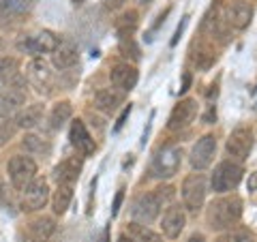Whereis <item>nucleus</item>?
Segmentation results:
<instances>
[{"instance_id":"cd10ccee","label":"nucleus","mask_w":257,"mask_h":242,"mask_svg":"<svg viewBox=\"0 0 257 242\" xmlns=\"http://www.w3.org/2000/svg\"><path fill=\"white\" fill-rule=\"evenodd\" d=\"M216 242H255V233L248 227H242V225H234V227L225 231Z\"/></svg>"},{"instance_id":"20e7f679","label":"nucleus","mask_w":257,"mask_h":242,"mask_svg":"<svg viewBox=\"0 0 257 242\" xmlns=\"http://www.w3.org/2000/svg\"><path fill=\"white\" fill-rule=\"evenodd\" d=\"M242 176H244L242 163H236V161H231V159L221 161V163L214 167L212 176H210L212 191L219 193V195L231 193L240 182H242Z\"/></svg>"},{"instance_id":"72a5a7b5","label":"nucleus","mask_w":257,"mask_h":242,"mask_svg":"<svg viewBox=\"0 0 257 242\" xmlns=\"http://www.w3.org/2000/svg\"><path fill=\"white\" fill-rule=\"evenodd\" d=\"M128 114H131V105H128V107H124V111H122V114H120V118H118V123H116V131H120V129H122L124 127V123H126V118H128Z\"/></svg>"},{"instance_id":"9b49d317","label":"nucleus","mask_w":257,"mask_h":242,"mask_svg":"<svg viewBox=\"0 0 257 242\" xmlns=\"http://www.w3.org/2000/svg\"><path fill=\"white\" fill-rule=\"evenodd\" d=\"M187 227V212L178 204H170V208H165L163 219H161V231L165 238L176 240Z\"/></svg>"},{"instance_id":"2f4dec72","label":"nucleus","mask_w":257,"mask_h":242,"mask_svg":"<svg viewBox=\"0 0 257 242\" xmlns=\"http://www.w3.org/2000/svg\"><path fill=\"white\" fill-rule=\"evenodd\" d=\"M13 131H15V129L9 123H0V146H3V144L13 135Z\"/></svg>"},{"instance_id":"7c9ffc66","label":"nucleus","mask_w":257,"mask_h":242,"mask_svg":"<svg viewBox=\"0 0 257 242\" xmlns=\"http://www.w3.org/2000/svg\"><path fill=\"white\" fill-rule=\"evenodd\" d=\"M15 69H18V60L9 58V56H0V73H9Z\"/></svg>"},{"instance_id":"412c9836","label":"nucleus","mask_w":257,"mask_h":242,"mask_svg":"<svg viewBox=\"0 0 257 242\" xmlns=\"http://www.w3.org/2000/svg\"><path fill=\"white\" fill-rule=\"evenodd\" d=\"M56 231V221L52 216H39L28 225V238L35 242H47Z\"/></svg>"},{"instance_id":"423d86ee","label":"nucleus","mask_w":257,"mask_h":242,"mask_svg":"<svg viewBox=\"0 0 257 242\" xmlns=\"http://www.w3.org/2000/svg\"><path fill=\"white\" fill-rule=\"evenodd\" d=\"M253 144H255V133L251 127H236L234 131L229 133L227 137V144H225V150H227V155L231 157V161H236V163H242V161L248 159L253 150Z\"/></svg>"},{"instance_id":"6ab92c4d","label":"nucleus","mask_w":257,"mask_h":242,"mask_svg":"<svg viewBox=\"0 0 257 242\" xmlns=\"http://www.w3.org/2000/svg\"><path fill=\"white\" fill-rule=\"evenodd\" d=\"M122 99H124V94L118 92L116 88H101L94 94V107L103 111V114H114L118 105L122 103Z\"/></svg>"},{"instance_id":"c03bdc74","label":"nucleus","mask_w":257,"mask_h":242,"mask_svg":"<svg viewBox=\"0 0 257 242\" xmlns=\"http://www.w3.org/2000/svg\"><path fill=\"white\" fill-rule=\"evenodd\" d=\"M28 242H35V240H30V238H28Z\"/></svg>"},{"instance_id":"f8f14e48","label":"nucleus","mask_w":257,"mask_h":242,"mask_svg":"<svg viewBox=\"0 0 257 242\" xmlns=\"http://www.w3.org/2000/svg\"><path fill=\"white\" fill-rule=\"evenodd\" d=\"M197 116V101L195 99H182L174 105L170 120H167V129L170 131H182L187 129Z\"/></svg>"},{"instance_id":"ddd939ff","label":"nucleus","mask_w":257,"mask_h":242,"mask_svg":"<svg viewBox=\"0 0 257 242\" xmlns=\"http://www.w3.org/2000/svg\"><path fill=\"white\" fill-rule=\"evenodd\" d=\"M223 20H225V24H227L229 28L244 30L248 24H251V20H253V7H251V3H246V0H234V3H229L227 9H225Z\"/></svg>"},{"instance_id":"f704fd0d","label":"nucleus","mask_w":257,"mask_h":242,"mask_svg":"<svg viewBox=\"0 0 257 242\" xmlns=\"http://www.w3.org/2000/svg\"><path fill=\"white\" fill-rule=\"evenodd\" d=\"M122 197H124V191H122V189H120V191L116 193L114 206H111V214H118V210H120V204H122Z\"/></svg>"},{"instance_id":"2eb2a0df","label":"nucleus","mask_w":257,"mask_h":242,"mask_svg":"<svg viewBox=\"0 0 257 242\" xmlns=\"http://www.w3.org/2000/svg\"><path fill=\"white\" fill-rule=\"evenodd\" d=\"M69 140H71V146H73L82 157H92L94 155L96 144L92 140V135L88 133V129H86V125L82 123V120H73V123H71Z\"/></svg>"},{"instance_id":"79ce46f5","label":"nucleus","mask_w":257,"mask_h":242,"mask_svg":"<svg viewBox=\"0 0 257 242\" xmlns=\"http://www.w3.org/2000/svg\"><path fill=\"white\" fill-rule=\"evenodd\" d=\"M71 3H73L75 7H79V5H84V3H86V0H71Z\"/></svg>"},{"instance_id":"bb28decb","label":"nucleus","mask_w":257,"mask_h":242,"mask_svg":"<svg viewBox=\"0 0 257 242\" xmlns=\"http://www.w3.org/2000/svg\"><path fill=\"white\" fill-rule=\"evenodd\" d=\"M71 116H73V105H71L69 101H58L52 107V114H50L52 129H60L67 120H71Z\"/></svg>"},{"instance_id":"1a4fd4ad","label":"nucleus","mask_w":257,"mask_h":242,"mask_svg":"<svg viewBox=\"0 0 257 242\" xmlns=\"http://www.w3.org/2000/svg\"><path fill=\"white\" fill-rule=\"evenodd\" d=\"M50 201V184L43 178H35L22 195V210L24 212H37L45 208V204Z\"/></svg>"},{"instance_id":"a211bd4d","label":"nucleus","mask_w":257,"mask_h":242,"mask_svg":"<svg viewBox=\"0 0 257 242\" xmlns=\"http://www.w3.org/2000/svg\"><path fill=\"white\" fill-rule=\"evenodd\" d=\"M77 58H79V52H77V47L75 43H71V41H60V45L56 47V52L52 54V62H54V67L56 69H71V67H75L77 64Z\"/></svg>"},{"instance_id":"473e14b6","label":"nucleus","mask_w":257,"mask_h":242,"mask_svg":"<svg viewBox=\"0 0 257 242\" xmlns=\"http://www.w3.org/2000/svg\"><path fill=\"white\" fill-rule=\"evenodd\" d=\"M103 3H105L107 11H118V9H122V5L126 3V0H103Z\"/></svg>"},{"instance_id":"393cba45","label":"nucleus","mask_w":257,"mask_h":242,"mask_svg":"<svg viewBox=\"0 0 257 242\" xmlns=\"http://www.w3.org/2000/svg\"><path fill=\"white\" fill-rule=\"evenodd\" d=\"M73 201V187L69 184H58V189L54 191V197H52V208L56 214H64L67 208L71 206Z\"/></svg>"},{"instance_id":"a19ab883","label":"nucleus","mask_w":257,"mask_h":242,"mask_svg":"<svg viewBox=\"0 0 257 242\" xmlns=\"http://www.w3.org/2000/svg\"><path fill=\"white\" fill-rule=\"evenodd\" d=\"M116 242H133V240H131V238H128V236H126V233H122V236H120V238H118Z\"/></svg>"},{"instance_id":"aec40b11","label":"nucleus","mask_w":257,"mask_h":242,"mask_svg":"<svg viewBox=\"0 0 257 242\" xmlns=\"http://www.w3.org/2000/svg\"><path fill=\"white\" fill-rule=\"evenodd\" d=\"M191 62L195 64V69L208 71V69H210L212 64L216 62V52H214V47L208 43V41H202V43L193 45V50H191Z\"/></svg>"},{"instance_id":"ea45409f","label":"nucleus","mask_w":257,"mask_h":242,"mask_svg":"<svg viewBox=\"0 0 257 242\" xmlns=\"http://www.w3.org/2000/svg\"><path fill=\"white\" fill-rule=\"evenodd\" d=\"M187 242H206V238H204V233H193Z\"/></svg>"},{"instance_id":"a878e982","label":"nucleus","mask_w":257,"mask_h":242,"mask_svg":"<svg viewBox=\"0 0 257 242\" xmlns=\"http://www.w3.org/2000/svg\"><path fill=\"white\" fill-rule=\"evenodd\" d=\"M128 238H131L133 242H163V238L159 236V233H155L150 227H146V225H142L138 221L128 223Z\"/></svg>"},{"instance_id":"4c0bfd02","label":"nucleus","mask_w":257,"mask_h":242,"mask_svg":"<svg viewBox=\"0 0 257 242\" xmlns=\"http://www.w3.org/2000/svg\"><path fill=\"white\" fill-rule=\"evenodd\" d=\"M9 114H11V107L7 105L3 99H0V118H9Z\"/></svg>"},{"instance_id":"58836bf2","label":"nucleus","mask_w":257,"mask_h":242,"mask_svg":"<svg viewBox=\"0 0 257 242\" xmlns=\"http://www.w3.org/2000/svg\"><path fill=\"white\" fill-rule=\"evenodd\" d=\"M189 86H191V75H189V73H184V82H182L180 92H187V90H189Z\"/></svg>"},{"instance_id":"f03ea898","label":"nucleus","mask_w":257,"mask_h":242,"mask_svg":"<svg viewBox=\"0 0 257 242\" xmlns=\"http://www.w3.org/2000/svg\"><path fill=\"white\" fill-rule=\"evenodd\" d=\"M176 195V189L170 184H161V187L152 189L133 204V219L140 223H152L161 214L163 206L172 204V199Z\"/></svg>"},{"instance_id":"c9c22d12","label":"nucleus","mask_w":257,"mask_h":242,"mask_svg":"<svg viewBox=\"0 0 257 242\" xmlns=\"http://www.w3.org/2000/svg\"><path fill=\"white\" fill-rule=\"evenodd\" d=\"M246 189L248 191H257V169L248 174V180H246Z\"/></svg>"},{"instance_id":"e433bc0d","label":"nucleus","mask_w":257,"mask_h":242,"mask_svg":"<svg viewBox=\"0 0 257 242\" xmlns=\"http://www.w3.org/2000/svg\"><path fill=\"white\" fill-rule=\"evenodd\" d=\"M214 120H216V109H214V105H210V107H208V114L204 116V123L206 125H212Z\"/></svg>"},{"instance_id":"f257e3e1","label":"nucleus","mask_w":257,"mask_h":242,"mask_svg":"<svg viewBox=\"0 0 257 242\" xmlns=\"http://www.w3.org/2000/svg\"><path fill=\"white\" fill-rule=\"evenodd\" d=\"M242 219V199L238 195H221L206 208V225L212 231H227Z\"/></svg>"},{"instance_id":"4be33fe9","label":"nucleus","mask_w":257,"mask_h":242,"mask_svg":"<svg viewBox=\"0 0 257 242\" xmlns=\"http://www.w3.org/2000/svg\"><path fill=\"white\" fill-rule=\"evenodd\" d=\"M35 0H0V20H13L20 15H26Z\"/></svg>"},{"instance_id":"37998d69","label":"nucleus","mask_w":257,"mask_h":242,"mask_svg":"<svg viewBox=\"0 0 257 242\" xmlns=\"http://www.w3.org/2000/svg\"><path fill=\"white\" fill-rule=\"evenodd\" d=\"M138 3H140V5H150L152 0H138Z\"/></svg>"},{"instance_id":"f3484780","label":"nucleus","mask_w":257,"mask_h":242,"mask_svg":"<svg viewBox=\"0 0 257 242\" xmlns=\"http://www.w3.org/2000/svg\"><path fill=\"white\" fill-rule=\"evenodd\" d=\"M26 75L30 79L32 86H37V90L43 92V88H47V84L52 82V71H50V64H47L43 58H32L26 67Z\"/></svg>"},{"instance_id":"7ed1b4c3","label":"nucleus","mask_w":257,"mask_h":242,"mask_svg":"<svg viewBox=\"0 0 257 242\" xmlns=\"http://www.w3.org/2000/svg\"><path fill=\"white\" fill-rule=\"evenodd\" d=\"M206 193H208L206 174H202V172H193V174H189L187 178L182 180V189H180L184 212L197 214L199 210H202L204 204H206Z\"/></svg>"},{"instance_id":"6e6552de","label":"nucleus","mask_w":257,"mask_h":242,"mask_svg":"<svg viewBox=\"0 0 257 242\" xmlns=\"http://www.w3.org/2000/svg\"><path fill=\"white\" fill-rule=\"evenodd\" d=\"M214 157H216V137L212 133H206V135L199 137L195 142V146L191 148L189 163L195 172H204V169H208L212 165Z\"/></svg>"},{"instance_id":"c756f323","label":"nucleus","mask_w":257,"mask_h":242,"mask_svg":"<svg viewBox=\"0 0 257 242\" xmlns=\"http://www.w3.org/2000/svg\"><path fill=\"white\" fill-rule=\"evenodd\" d=\"M120 54H122L126 60H131V62H138V60L142 58L140 45L133 41V37H124V39H120Z\"/></svg>"},{"instance_id":"dca6fc26","label":"nucleus","mask_w":257,"mask_h":242,"mask_svg":"<svg viewBox=\"0 0 257 242\" xmlns=\"http://www.w3.org/2000/svg\"><path fill=\"white\" fill-rule=\"evenodd\" d=\"M82 167H84V161L82 157H67L64 161H60L58 165L54 167V178L58 184H73L79 174H82Z\"/></svg>"},{"instance_id":"39448f33","label":"nucleus","mask_w":257,"mask_h":242,"mask_svg":"<svg viewBox=\"0 0 257 242\" xmlns=\"http://www.w3.org/2000/svg\"><path fill=\"white\" fill-rule=\"evenodd\" d=\"M180 165H182V148L176 146V144H167L152 159V174L161 180H167L178 174Z\"/></svg>"},{"instance_id":"0eeeda50","label":"nucleus","mask_w":257,"mask_h":242,"mask_svg":"<svg viewBox=\"0 0 257 242\" xmlns=\"http://www.w3.org/2000/svg\"><path fill=\"white\" fill-rule=\"evenodd\" d=\"M7 172H9V178H11L13 187L24 191L32 180L37 178V163L30 157L15 155V157H11L9 165H7Z\"/></svg>"},{"instance_id":"4468645a","label":"nucleus","mask_w":257,"mask_h":242,"mask_svg":"<svg viewBox=\"0 0 257 242\" xmlns=\"http://www.w3.org/2000/svg\"><path fill=\"white\" fill-rule=\"evenodd\" d=\"M109 79H111V86L116 88L118 92H131L135 86H138V79H140V73L133 64L128 62H120V64H114L109 71Z\"/></svg>"},{"instance_id":"c85d7f7f","label":"nucleus","mask_w":257,"mask_h":242,"mask_svg":"<svg viewBox=\"0 0 257 242\" xmlns=\"http://www.w3.org/2000/svg\"><path fill=\"white\" fill-rule=\"evenodd\" d=\"M22 146L26 148V152H32V155H43V152L47 155V152H50V144L37 135H26L22 140Z\"/></svg>"},{"instance_id":"5701e85b","label":"nucleus","mask_w":257,"mask_h":242,"mask_svg":"<svg viewBox=\"0 0 257 242\" xmlns=\"http://www.w3.org/2000/svg\"><path fill=\"white\" fill-rule=\"evenodd\" d=\"M41 116H43V105H26L22 111H18L15 116V125L20 129H32L41 123Z\"/></svg>"},{"instance_id":"b1692460","label":"nucleus","mask_w":257,"mask_h":242,"mask_svg":"<svg viewBox=\"0 0 257 242\" xmlns=\"http://www.w3.org/2000/svg\"><path fill=\"white\" fill-rule=\"evenodd\" d=\"M138 26H140V13L135 11V9L124 11V13L116 20V30H118L120 39L133 37V32H135V28H138Z\"/></svg>"},{"instance_id":"9d476101","label":"nucleus","mask_w":257,"mask_h":242,"mask_svg":"<svg viewBox=\"0 0 257 242\" xmlns=\"http://www.w3.org/2000/svg\"><path fill=\"white\" fill-rule=\"evenodd\" d=\"M58 45H60V37L52 30H41V32H37V35H32L18 43L20 50L28 52V54H54Z\"/></svg>"}]
</instances>
